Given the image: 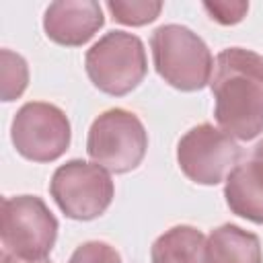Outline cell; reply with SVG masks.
Returning a JSON list of instances; mask_svg holds the SVG:
<instances>
[{
  "instance_id": "cell-8",
  "label": "cell",
  "mask_w": 263,
  "mask_h": 263,
  "mask_svg": "<svg viewBox=\"0 0 263 263\" xmlns=\"http://www.w3.org/2000/svg\"><path fill=\"white\" fill-rule=\"evenodd\" d=\"M240 146L212 123L191 127L177 144V162L183 175L197 185H218L226 181L238 164Z\"/></svg>"
},
{
  "instance_id": "cell-5",
  "label": "cell",
  "mask_w": 263,
  "mask_h": 263,
  "mask_svg": "<svg viewBox=\"0 0 263 263\" xmlns=\"http://www.w3.org/2000/svg\"><path fill=\"white\" fill-rule=\"evenodd\" d=\"M148 134L136 113L115 107L101 113L86 138V152L109 173L134 171L146 154Z\"/></svg>"
},
{
  "instance_id": "cell-7",
  "label": "cell",
  "mask_w": 263,
  "mask_h": 263,
  "mask_svg": "<svg viewBox=\"0 0 263 263\" xmlns=\"http://www.w3.org/2000/svg\"><path fill=\"white\" fill-rule=\"evenodd\" d=\"M70 121L66 113L43 101L25 103L10 125V140L16 152L33 162H53L70 146Z\"/></svg>"
},
{
  "instance_id": "cell-10",
  "label": "cell",
  "mask_w": 263,
  "mask_h": 263,
  "mask_svg": "<svg viewBox=\"0 0 263 263\" xmlns=\"http://www.w3.org/2000/svg\"><path fill=\"white\" fill-rule=\"evenodd\" d=\"M224 197L232 214L263 224V160L251 156L238 162L226 177Z\"/></svg>"
},
{
  "instance_id": "cell-6",
  "label": "cell",
  "mask_w": 263,
  "mask_h": 263,
  "mask_svg": "<svg viewBox=\"0 0 263 263\" xmlns=\"http://www.w3.org/2000/svg\"><path fill=\"white\" fill-rule=\"evenodd\" d=\"M49 193L68 218L95 220L111 205L115 187L109 171L95 162L74 158L55 168Z\"/></svg>"
},
{
  "instance_id": "cell-13",
  "label": "cell",
  "mask_w": 263,
  "mask_h": 263,
  "mask_svg": "<svg viewBox=\"0 0 263 263\" xmlns=\"http://www.w3.org/2000/svg\"><path fill=\"white\" fill-rule=\"evenodd\" d=\"M107 8L113 21L129 27H142L158 18L162 10L160 0H109Z\"/></svg>"
},
{
  "instance_id": "cell-2",
  "label": "cell",
  "mask_w": 263,
  "mask_h": 263,
  "mask_svg": "<svg viewBox=\"0 0 263 263\" xmlns=\"http://www.w3.org/2000/svg\"><path fill=\"white\" fill-rule=\"evenodd\" d=\"M158 76L185 92L201 90L212 80L214 58L203 39L183 25H162L150 37Z\"/></svg>"
},
{
  "instance_id": "cell-14",
  "label": "cell",
  "mask_w": 263,
  "mask_h": 263,
  "mask_svg": "<svg viewBox=\"0 0 263 263\" xmlns=\"http://www.w3.org/2000/svg\"><path fill=\"white\" fill-rule=\"evenodd\" d=\"M68 263H121V255L103 240H88L76 247Z\"/></svg>"
},
{
  "instance_id": "cell-18",
  "label": "cell",
  "mask_w": 263,
  "mask_h": 263,
  "mask_svg": "<svg viewBox=\"0 0 263 263\" xmlns=\"http://www.w3.org/2000/svg\"><path fill=\"white\" fill-rule=\"evenodd\" d=\"M168 263H203V261H168Z\"/></svg>"
},
{
  "instance_id": "cell-9",
  "label": "cell",
  "mask_w": 263,
  "mask_h": 263,
  "mask_svg": "<svg viewBox=\"0 0 263 263\" xmlns=\"http://www.w3.org/2000/svg\"><path fill=\"white\" fill-rule=\"evenodd\" d=\"M103 23V8L92 0H58L47 6L43 16L45 35L66 47L84 45L99 33Z\"/></svg>"
},
{
  "instance_id": "cell-1",
  "label": "cell",
  "mask_w": 263,
  "mask_h": 263,
  "mask_svg": "<svg viewBox=\"0 0 263 263\" xmlns=\"http://www.w3.org/2000/svg\"><path fill=\"white\" fill-rule=\"evenodd\" d=\"M210 86L222 132L242 142L263 132V55L245 47L220 51Z\"/></svg>"
},
{
  "instance_id": "cell-17",
  "label": "cell",
  "mask_w": 263,
  "mask_h": 263,
  "mask_svg": "<svg viewBox=\"0 0 263 263\" xmlns=\"http://www.w3.org/2000/svg\"><path fill=\"white\" fill-rule=\"evenodd\" d=\"M251 156H255V158H261L263 160V140L261 142H257V146L253 148V154Z\"/></svg>"
},
{
  "instance_id": "cell-16",
  "label": "cell",
  "mask_w": 263,
  "mask_h": 263,
  "mask_svg": "<svg viewBox=\"0 0 263 263\" xmlns=\"http://www.w3.org/2000/svg\"><path fill=\"white\" fill-rule=\"evenodd\" d=\"M2 263H49L47 259H39V261H29V259H21L16 255H10V253H2Z\"/></svg>"
},
{
  "instance_id": "cell-15",
  "label": "cell",
  "mask_w": 263,
  "mask_h": 263,
  "mask_svg": "<svg viewBox=\"0 0 263 263\" xmlns=\"http://www.w3.org/2000/svg\"><path fill=\"white\" fill-rule=\"evenodd\" d=\"M203 8L220 25H236L245 18V14L249 10V2H242V0H236V2L234 0L232 2H203Z\"/></svg>"
},
{
  "instance_id": "cell-3",
  "label": "cell",
  "mask_w": 263,
  "mask_h": 263,
  "mask_svg": "<svg viewBox=\"0 0 263 263\" xmlns=\"http://www.w3.org/2000/svg\"><path fill=\"white\" fill-rule=\"evenodd\" d=\"M84 68L101 92L123 97L132 92L148 72L144 43L127 31H109L86 51Z\"/></svg>"
},
{
  "instance_id": "cell-4",
  "label": "cell",
  "mask_w": 263,
  "mask_h": 263,
  "mask_svg": "<svg viewBox=\"0 0 263 263\" xmlns=\"http://www.w3.org/2000/svg\"><path fill=\"white\" fill-rule=\"evenodd\" d=\"M0 238L6 253L21 259H47L58 238V220L37 195L4 197L0 210Z\"/></svg>"
},
{
  "instance_id": "cell-12",
  "label": "cell",
  "mask_w": 263,
  "mask_h": 263,
  "mask_svg": "<svg viewBox=\"0 0 263 263\" xmlns=\"http://www.w3.org/2000/svg\"><path fill=\"white\" fill-rule=\"evenodd\" d=\"M0 78H2V101L10 103L14 99H18L29 82V68L23 55L10 51V49H2L0 51Z\"/></svg>"
},
{
  "instance_id": "cell-11",
  "label": "cell",
  "mask_w": 263,
  "mask_h": 263,
  "mask_svg": "<svg viewBox=\"0 0 263 263\" xmlns=\"http://www.w3.org/2000/svg\"><path fill=\"white\" fill-rule=\"evenodd\" d=\"M261 240L236 224H222L210 232L203 263H261Z\"/></svg>"
}]
</instances>
